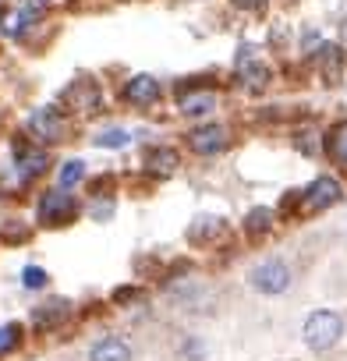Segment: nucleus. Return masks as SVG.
Returning a JSON list of instances; mask_svg holds the SVG:
<instances>
[{
  "mask_svg": "<svg viewBox=\"0 0 347 361\" xmlns=\"http://www.w3.org/2000/svg\"><path fill=\"white\" fill-rule=\"evenodd\" d=\"M340 333H343V319L336 312H326L322 308V312H312L305 319V343L312 350H329L340 340Z\"/></svg>",
  "mask_w": 347,
  "mask_h": 361,
  "instance_id": "obj_1",
  "label": "nucleus"
},
{
  "mask_svg": "<svg viewBox=\"0 0 347 361\" xmlns=\"http://www.w3.org/2000/svg\"><path fill=\"white\" fill-rule=\"evenodd\" d=\"M340 185L333 177H315L312 185L301 192V213L308 216V213H322V209H329L333 202H340Z\"/></svg>",
  "mask_w": 347,
  "mask_h": 361,
  "instance_id": "obj_2",
  "label": "nucleus"
},
{
  "mask_svg": "<svg viewBox=\"0 0 347 361\" xmlns=\"http://www.w3.org/2000/svg\"><path fill=\"white\" fill-rule=\"evenodd\" d=\"M252 287L262 290V294H284V290L291 287V269H287V262L269 259V262L255 266V269H252Z\"/></svg>",
  "mask_w": 347,
  "mask_h": 361,
  "instance_id": "obj_3",
  "label": "nucleus"
},
{
  "mask_svg": "<svg viewBox=\"0 0 347 361\" xmlns=\"http://www.w3.org/2000/svg\"><path fill=\"white\" fill-rule=\"evenodd\" d=\"M75 216V199L64 192V188H54L39 199V220L47 227H57V224H68Z\"/></svg>",
  "mask_w": 347,
  "mask_h": 361,
  "instance_id": "obj_4",
  "label": "nucleus"
},
{
  "mask_svg": "<svg viewBox=\"0 0 347 361\" xmlns=\"http://www.w3.org/2000/svg\"><path fill=\"white\" fill-rule=\"evenodd\" d=\"M29 131H32L39 142H61V138H64V121H61V114H57L54 106H39V110H32V117H29Z\"/></svg>",
  "mask_w": 347,
  "mask_h": 361,
  "instance_id": "obj_5",
  "label": "nucleus"
},
{
  "mask_svg": "<svg viewBox=\"0 0 347 361\" xmlns=\"http://www.w3.org/2000/svg\"><path fill=\"white\" fill-rule=\"evenodd\" d=\"M64 106H71V110H92L96 103H99V92H96V82L92 78H75L68 89H64Z\"/></svg>",
  "mask_w": 347,
  "mask_h": 361,
  "instance_id": "obj_6",
  "label": "nucleus"
},
{
  "mask_svg": "<svg viewBox=\"0 0 347 361\" xmlns=\"http://www.w3.org/2000/svg\"><path fill=\"white\" fill-rule=\"evenodd\" d=\"M188 142H192V149H195L199 156H213V152H220V149L227 145V128H220V124L195 128V131L188 135Z\"/></svg>",
  "mask_w": 347,
  "mask_h": 361,
  "instance_id": "obj_7",
  "label": "nucleus"
},
{
  "mask_svg": "<svg viewBox=\"0 0 347 361\" xmlns=\"http://www.w3.org/2000/svg\"><path fill=\"white\" fill-rule=\"evenodd\" d=\"M124 99L135 103V106H152V103L159 99V82L149 78V75H135V78H128V85H124Z\"/></svg>",
  "mask_w": 347,
  "mask_h": 361,
  "instance_id": "obj_8",
  "label": "nucleus"
},
{
  "mask_svg": "<svg viewBox=\"0 0 347 361\" xmlns=\"http://www.w3.org/2000/svg\"><path fill=\"white\" fill-rule=\"evenodd\" d=\"M238 78H241L245 89L259 92V89H266V82H269V68L259 64V61H252V57H248V47H245V54H241V61H238Z\"/></svg>",
  "mask_w": 347,
  "mask_h": 361,
  "instance_id": "obj_9",
  "label": "nucleus"
},
{
  "mask_svg": "<svg viewBox=\"0 0 347 361\" xmlns=\"http://www.w3.org/2000/svg\"><path fill=\"white\" fill-rule=\"evenodd\" d=\"M178 149H170V145H156L145 152V170L156 173V177H170L174 170H178Z\"/></svg>",
  "mask_w": 347,
  "mask_h": 361,
  "instance_id": "obj_10",
  "label": "nucleus"
},
{
  "mask_svg": "<svg viewBox=\"0 0 347 361\" xmlns=\"http://www.w3.org/2000/svg\"><path fill=\"white\" fill-rule=\"evenodd\" d=\"M89 361H131V347H128V340L103 336V340L89 350Z\"/></svg>",
  "mask_w": 347,
  "mask_h": 361,
  "instance_id": "obj_11",
  "label": "nucleus"
},
{
  "mask_svg": "<svg viewBox=\"0 0 347 361\" xmlns=\"http://www.w3.org/2000/svg\"><path fill=\"white\" fill-rule=\"evenodd\" d=\"M227 234V224L220 220V216H202V220H195L192 224V231H188V241H202V245H209V241H217V238H224Z\"/></svg>",
  "mask_w": 347,
  "mask_h": 361,
  "instance_id": "obj_12",
  "label": "nucleus"
},
{
  "mask_svg": "<svg viewBox=\"0 0 347 361\" xmlns=\"http://www.w3.org/2000/svg\"><path fill=\"white\" fill-rule=\"evenodd\" d=\"M64 315H68V301H43V305L32 312V326L50 329V326H57Z\"/></svg>",
  "mask_w": 347,
  "mask_h": 361,
  "instance_id": "obj_13",
  "label": "nucleus"
},
{
  "mask_svg": "<svg viewBox=\"0 0 347 361\" xmlns=\"http://www.w3.org/2000/svg\"><path fill=\"white\" fill-rule=\"evenodd\" d=\"M213 106H217V96H213L209 89H206V92L199 89V92H185V96H181V114H188V117L209 114Z\"/></svg>",
  "mask_w": 347,
  "mask_h": 361,
  "instance_id": "obj_14",
  "label": "nucleus"
},
{
  "mask_svg": "<svg viewBox=\"0 0 347 361\" xmlns=\"http://www.w3.org/2000/svg\"><path fill=\"white\" fill-rule=\"evenodd\" d=\"M47 152H39V149H22L18 152V170H22V177H39L43 170H47Z\"/></svg>",
  "mask_w": 347,
  "mask_h": 361,
  "instance_id": "obj_15",
  "label": "nucleus"
},
{
  "mask_svg": "<svg viewBox=\"0 0 347 361\" xmlns=\"http://www.w3.org/2000/svg\"><path fill=\"white\" fill-rule=\"evenodd\" d=\"M326 152H329L340 166H347V121L336 124V128L326 135Z\"/></svg>",
  "mask_w": 347,
  "mask_h": 361,
  "instance_id": "obj_16",
  "label": "nucleus"
},
{
  "mask_svg": "<svg viewBox=\"0 0 347 361\" xmlns=\"http://www.w3.org/2000/svg\"><path fill=\"white\" fill-rule=\"evenodd\" d=\"M319 64H322V75H326L329 82H340V68H343V57H340V47H333V43H326V47L319 50Z\"/></svg>",
  "mask_w": 347,
  "mask_h": 361,
  "instance_id": "obj_17",
  "label": "nucleus"
},
{
  "mask_svg": "<svg viewBox=\"0 0 347 361\" xmlns=\"http://www.w3.org/2000/svg\"><path fill=\"white\" fill-rule=\"evenodd\" d=\"M273 227V209H266V206H259V209H252L248 213V220H245V231L252 234V238H259V234H266Z\"/></svg>",
  "mask_w": 347,
  "mask_h": 361,
  "instance_id": "obj_18",
  "label": "nucleus"
},
{
  "mask_svg": "<svg viewBox=\"0 0 347 361\" xmlns=\"http://www.w3.org/2000/svg\"><path fill=\"white\" fill-rule=\"evenodd\" d=\"M18 343H22V326H18V322L0 326V354H11Z\"/></svg>",
  "mask_w": 347,
  "mask_h": 361,
  "instance_id": "obj_19",
  "label": "nucleus"
},
{
  "mask_svg": "<svg viewBox=\"0 0 347 361\" xmlns=\"http://www.w3.org/2000/svg\"><path fill=\"white\" fill-rule=\"evenodd\" d=\"M82 173H85V166H82V159H71L64 170H61V188L68 192L71 185H75V180H82Z\"/></svg>",
  "mask_w": 347,
  "mask_h": 361,
  "instance_id": "obj_20",
  "label": "nucleus"
},
{
  "mask_svg": "<svg viewBox=\"0 0 347 361\" xmlns=\"http://www.w3.org/2000/svg\"><path fill=\"white\" fill-rule=\"evenodd\" d=\"M47 280H50V276H47L39 266H29V269L22 273V283H25L29 290H39V287H47Z\"/></svg>",
  "mask_w": 347,
  "mask_h": 361,
  "instance_id": "obj_21",
  "label": "nucleus"
},
{
  "mask_svg": "<svg viewBox=\"0 0 347 361\" xmlns=\"http://www.w3.org/2000/svg\"><path fill=\"white\" fill-rule=\"evenodd\" d=\"M96 145H103V149H114V145H117V149H121V145H128V131H121V128H117V131H103V135L96 138Z\"/></svg>",
  "mask_w": 347,
  "mask_h": 361,
  "instance_id": "obj_22",
  "label": "nucleus"
},
{
  "mask_svg": "<svg viewBox=\"0 0 347 361\" xmlns=\"http://www.w3.org/2000/svg\"><path fill=\"white\" fill-rule=\"evenodd\" d=\"M234 8H241V11H262L266 0H234Z\"/></svg>",
  "mask_w": 347,
  "mask_h": 361,
  "instance_id": "obj_23",
  "label": "nucleus"
},
{
  "mask_svg": "<svg viewBox=\"0 0 347 361\" xmlns=\"http://www.w3.org/2000/svg\"><path fill=\"white\" fill-rule=\"evenodd\" d=\"M138 290L135 287H124V290H114V301H128V298H135Z\"/></svg>",
  "mask_w": 347,
  "mask_h": 361,
  "instance_id": "obj_24",
  "label": "nucleus"
},
{
  "mask_svg": "<svg viewBox=\"0 0 347 361\" xmlns=\"http://www.w3.org/2000/svg\"><path fill=\"white\" fill-rule=\"evenodd\" d=\"M4 238H25V227H18V224H15V227H8V231H4Z\"/></svg>",
  "mask_w": 347,
  "mask_h": 361,
  "instance_id": "obj_25",
  "label": "nucleus"
}]
</instances>
